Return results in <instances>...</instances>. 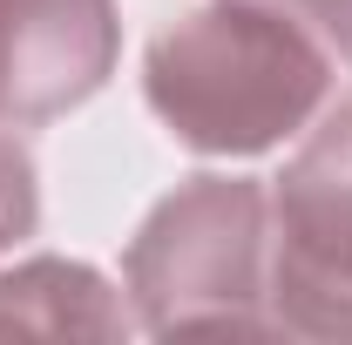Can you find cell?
Returning a JSON list of instances; mask_svg holds the SVG:
<instances>
[{
    "instance_id": "obj_4",
    "label": "cell",
    "mask_w": 352,
    "mask_h": 345,
    "mask_svg": "<svg viewBox=\"0 0 352 345\" xmlns=\"http://www.w3.org/2000/svg\"><path fill=\"white\" fill-rule=\"evenodd\" d=\"M116 54V0H0V129H41L95 102Z\"/></svg>"
},
{
    "instance_id": "obj_7",
    "label": "cell",
    "mask_w": 352,
    "mask_h": 345,
    "mask_svg": "<svg viewBox=\"0 0 352 345\" xmlns=\"http://www.w3.org/2000/svg\"><path fill=\"white\" fill-rule=\"evenodd\" d=\"M292 21H305L318 41L332 47V61H352V0H271Z\"/></svg>"
},
{
    "instance_id": "obj_1",
    "label": "cell",
    "mask_w": 352,
    "mask_h": 345,
    "mask_svg": "<svg viewBox=\"0 0 352 345\" xmlns=\"http://www.w3.org/2000/svg\"><path fill=\"white\" fill-rule=\"evenodd\" d=\"M332 47L271 0H204L142 54V102L197 156H264L311 129Z\"/></svg>"
},
{
    "instance_id": "obj_3",
    "label": "cell",
    "mask_w": 352,
    "mask_h": 345,
    "mask_svg": "<svg viewBox=\"0 0 352 345\" xmlns=\"http://www.w3.org/2000/svg\"><path fill=\"white\" fill-rule=\"evenodd\" d=\"M271 298L285 339H352V95L271 176Z\"/></svg>"
},
{
    "instance_id": "obj_6",
    "label": "cell",
    "mask_w": 352,
    "mask_h": 345,
    "mask_svg": "<svg viewBox=\"0 0 352 345\" xmlns=\"http://www.w3.org/2000/svg\"><path fill=\"white\" fill-rule=\"evenodd\" d=\"M41 223V176L34 156L21 149V135L0 129V251H14L21 237H34Z\"/></svg>"
},
{
    "instance_id": "obj_2",
    "label": "cell",
    "mask_w": 352,
    "mask_h": 345,
    "mask_svg": "<svg viewBox=\"0 0 352 345\" xmlns=\"http://www.w3.org/2000/svg\"><path fill=\"white\" fill-rule=\"evenodd\" d=\"M122 291L149 339H285L271 298V183L183 176L135 223Z\"/></svg>"
},
{
    "instance_id": "obj_5",
    "label": "cell",
    "mask_w": 352,
    "mask_h": 345,
    "mask_svg": "<svg viewBox=\"0 0 352 345\" xmlns=\"http://www.w3.org/2000/svg\"><path fill=\"white\" fill-rule=\"evenodd\" d=\"M135 332L129 291L82 258H28L0 271V339H122Z\"/></svg>"
}]
</instances>
